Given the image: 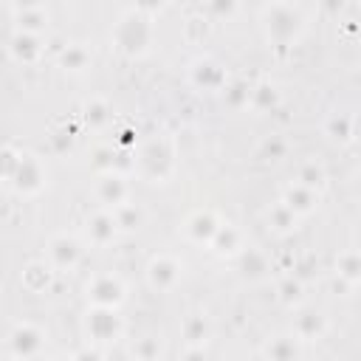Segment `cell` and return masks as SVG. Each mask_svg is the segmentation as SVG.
I'll return each mask as SVG.
<instances>
[{
  "instance_id": "cell-12",
  "label": "cell",
  "mask_w": 361,
  "mask_h": 361,
  "mask_svg": "<svg viewBox=\"0 0 361 361\" xmlns=\"http://www.w3.org/2000/svg\"><path fill=\"white\" fill-rule=\"evenodd\" d=\"M96 197H99L104 206L118 209L121 203H127V197H130V186H127V180H124L121 175L107 172V175H102L99 183H96Z\"/></svg>"
},
{
  "instance_id": "cell-32",
  "label": "cell",
  "mask_w": 361,
  "mask_h": 361,
  "mask_svg": "<svg viewBox=\"0 0 361 361\" xmlns=\"http://www.w3.org/2000/svg\"><path fill=\"white\" fill-rule=\"evenodd\" d=\"M330 124H336L330 130V138H336V141H350L353 138V118L350 116H333Z\"/></svg>"
},
{
  "instance_id": "cell-8",
  "label": "cell",
  "mask_w": 361,
  "mask_h": 361,
  "mask_svg": "<svg viewBox=\"0 0 361 361\" xmlns=\"http://www.w3.org/2000/svg\"><path fill=\"white\" fill-rule=\"evenodd\" d=\"M8 344H11V353H14L17 358H34V355H39V350H42V344H45V336H42V330H39L37 324L23 322V324H17V327L11 330Z\"/></svg>"
},
{
  "instance_id": "cell-23",
  "label": "cell",
  "mask_w": 361,
  "mask_h": 361,
  "mask_svg": "<svg viewBox=\"0 0 361 361\" xmlns=\"http://www.w3.org/2000/svg\"><path fill=\"white\" fill-rule=\"evenodd\" d=\"M141 209L135 206V203H121L118 209H113V220H116V226L118 228H124V231H133V228H138L141 226Z\"/></svg>"
},
{
  "instance_id": "cell-21",
  "label": "cell",
  "mask_w": 361,
  "mask_h": 361,
  "mask_svg": "<svg viewBox=\"0 0 361 361\" xmlns=\"http://www.w3.org/2000/svg\"><path fill=\"white\" fill-rule=\"evenodd\" d=\"M240 271H243V276H248V279H259V276L268 271L265 254L257 251V248H243V251H240Z\"/></svg>"
},
{
  "instance_id": "cell-31",
  "label": "cell",
  "mask_w": 361,
  "mask_h": 361,
  "mask_svg": "<svg viewBox=\"0 0 361 361\" xmlns=\"http://www.w3.org/2000/svg\"><path fill=\"white\" fill-rule=\"evenodd\" d=\"M285 152H288V141L279 138V135H268V138L259 144V155H262L265 161H279V158H285Z\"/></svg>"
},
{
  "instance_id": "cell-19",
  "label": "cell",
  "mask_w": 361,
  "mask_h": 361,
  "mask_svg": "<svg viewBox=\"0 0 361 361\" xmlns=\"http://www.w3.org/2000/svg\"><path fill=\"white\" fill-rule=\"evenodd\" d=\"M90 62H93V56H90V51H87L85 42H71L59 54V65L65 71H71V73H82L85 68H90Z\"/></svg>"
},
{
  "instance_id": "cell-6",
  "label": "cell",
  "mask_w": 361,
  "mask_h": 361,
  "mask_svg": "<svg viewBox=\"0 0 361 361\" xmlns=\"http://www.w3.org/2000/svg\"><path fill=\"white\" fill-rule=\"evenodd\" d=\"M11 20L17 23L20 34H37L39 37L48 28L51 14H48V6H42V3H17V6H11Z\"/></svg>"
},
{
  "instance_id": "cell-39",
  "label": "cell",
  "mask_w": 361,
  "mask_h": 361,
  "mask_svg": "<svg viewBox=\"0 0 361 361\" xmlns=\"http://www.w3.org/2000/svg\"><path fill=\"white\" fill-rule=\"evenodd\" d=\"M0 361H6V358H3V355H0Z\"/></svg>"
},
{
  "instance_id": "cell-18",
  "label": "cell",
  "mask_w": 361,
  "mask_h": 361,
  "mask_svg": "<svg viewBox=\"0 0 361 361\" xmlns=\"http://www.w3.org/2000/svg\"><path fill=\"white\" fill-rule=\"evenodd\" d=\"M316 192L313 189H305V186H299V183H290L288 189H285V197H282V203L296 214V217H302V214H310L313 209H316Z\"/></svg>"
},
{
  "instance_id": "cell-38",
  "label": "cell",
  "mask_w": 361,
  "mask_h": 361,
  "mask_svg": "<svg viewBox=\"0 0 361 361\" xmlns=\"http://www.w3.org/2000/svg\"><path fill=\"white\" fill-rule=\"evenodd\" d=\"M51 361H73V355H56V358H51Z\"/></svg>"
},
{
  "instance_id": "cell-2",
  "label": "cell",
  "mask_w": 361,
  "mask_h": 361,
  "mask_svg": "<svg viewBox=\"0 0 361 361\" xmlns=\"http://www.w3.org/2000/svg\"><path fill=\"white\" fill-rule=\"evenodd\" d=\"M305 25V14L302 6L296 3H271L262 8V28L268 42L274 45H290Z\"/></svg>"
},
{
  "instance_id": "cell-29",
  "label": "cell",
  "mask_w": 361,
  "mask_h": 361,
  "mask_svg": "<svg viewBox=\"0 0 361 361\" xmlns=\"http://www.w3.org/2000/svg\"><path fill=\"white\" fill-rule=\"evenodd\" d=\"M322 180H324V169H322L316 161H307V164L299 166V172H296V183L305 186V189H313V192H316V186H322Z\"/></svg>"
},
{
  "instance_id": "cell-25",
  "label": "cell",
  "mask_w": 361,
  "mask_h": 361,
  "mask_svg": "<svg viewBox=\"0 0 361 361\" xmlns=\"http://www.w3.org/2000/svg\"><path fill=\"white\" fill-rule=\"evenodd\" d=\"M212 245H214V251H220V254H226V251L231 254V251L240 248V231H237L234 226H223V223H220V228H217Z\"/></svg>"
},
{
  "instance_id": "cell-33",
  "label": "cell",
  "mask_w": 361,
  "mask_h": 361,
  "mask_svg": "<svg viewBox=\"0 0 361 361\" xmlns=\"http://www.w3.org/2000/svg\"><path fill=\"white\" fill-rule=\"evenodd\" d=\"M338 274L347 276L350 282L358 279V257H355V251H347V254L338 259Z\"/></svg>"
},
{
  "instance_id": "cell-11",
  "label": "cell",
  "mask_w": 361,
  "mask_h": 361,
  "mask_svg": "<svg viewBox=\"0 0 361 361\" xmlns=\"http://www.w3.org/2000/svg\"><path fill=\"white\" fill-rule=\"evenodd\" d=\"M48 259L54 268H73L79 259H82V245L76 237H68V234H56L51 243H48Z\"/></svg>"
},
{
  "instance_id": "cell-10",
  "label": "cell",
  "mask_w": 361,
  "mask_h": 361,
  "mask_svg": "<svg viewBox=\"0 0 361 361\" xmlns=\"http://www.w3.org/2000/svg\"><path fill=\"white\" fill-rule=\"evenodd\" d=\"M180 262L169 254H161V257H152V262L147 265V279L155 290H172L180 279Z\"/></svg>"
},
{
  "instance_id": "cell-4",
  "label": "cell",
  "mask_w": 361,
  "mask_h": 361,
  "mask_svg": "<svg viewBox=\"0 0 361 361\" xmlns=\"http://www.w3.org/2000/svg\"><path fill=\"white\" fill-rule=\"evenodd\" d=\"M85 327H87V336L99 344H110L121 336V319L113 307H93L85 319Z\"/></svg>"
},
{
  "instance_id": "cell-22",
  "label": "cell",
  "mask_w": 361,
  "mask_h": 361,
  "mask_svg": "<svg viewBox=\"0 0 361 361\" xmlns=\"http://www.w3.org/2000/svg\"><path fill=\"white\" fill-rule=\"evenodd\" d=\"M268 223H271V228L274 231H279V234H285V231H290V228H296V223H299V217L279 200L274 209H268Z\"/></svg>"
},
{
  "instance_id": "cell-34",
  "label": "cell",
  "mask_w": 361,
  "mask_h": 361,
  "mask_svg": "<svg viewBox=\"0 0 361 361\" xmlns=\"http://www.w3.org/2000/svg\"><path fill=\"white\" fill-rule=\"evenodd\" d=\"M17 161H20V155L14 149H0V175L3 178H11L14 169H17Z\"/></svg>"
},
{
  "instance_id": "cell-5",
  "label": "cell",
  "mask_w": 361,
  "mask_h": 361,
  "mask_svg": "<svg viewBox=\"0 0 361 361\" xmlns=\"http://www.w3.org/2000/svg\"><path fill=\"white\" fill-rule=\"evenodd\" d=\"M87 299H93L96 307H118L124 302V285L113 274H99L87 282Z\"/></svg>"
},
{
  "instance_id": "cell-14",
  "label": "cell",
  "mask_w": 361,
  "mask_h": 361,
  "mask_svg": "<svg viewBox=\"0 0 361 361\" xmlns=\"http://www.w3.org/2000/svg\"><path fill=\"white\" fill-rule=\"evenodd\" d=\"M217 228H220V223H217V217H214L212 212H195V214L186 220V226H183V231L189 234V240H195V243H209V245H212Z\"/></svg>"
},
{
  "instance_id": "cell-35",
  "label": "cell",
  "mask_w": 361,
  "mask_h": 361,
  "mask_svg": "<svg viewBox=\"0 0 361 361\" xmlns=\"http://www.w3.org/2000/svg\"><path fill=\"white\" fill-rule=\"evenodd\" d=\"M299 282H293V279H285L282 282V288H279V296H282V302H290V299H299Z\"/></svg>"
},
{
  "instance_id": "cell-3",
  "label": "cell",
  "mask_w": 361,
  "mask_h": 361,
  "mask_svg": "<svg viewBox=\"0 0 361 361\" xmlns=\"http://www.w3.org/2000/svg\"><path fill=\"white\" fill-rule=\"evenodd\" d=\"M138 169L152 183L164 180L172 172V144L166 138H152L138 155Z\"/></svg>"
},
{
  "instance_id": "cell-26",
  "label": "cell",
  "mask_w": 361,
  "mask_h": 361,
  "mask_svg": "<svg viewBox=\"0 0 361 361\" xmlns=\"http://www.w3.org/2000/svg\"><path fill=\"white\" fill-rule=\"evenodd\" d=\"M23 282L31 288V290H42L48 282H51V268L45 262H31L25 271H23Z\"/></svg>"
},
{
  "instance_id": "cell-16",
  "label": "cell",
  "mask_w": 361,
  "mask_h": 361,
  "mask_svg": "<svg viewBox=\"0 0 361 361\" xmlns=\"http://www.w3.org/2000/svg\"><path fill=\"white\" fill-rule=\"evenodd\" d=\"M116 231H118V226H116V220H113V212H96V214L87 220V240H90L93 245H107V243H113Z\"/></svg>"
},
{
  "instance_id": "cell-15",
  "label": "cell",
  "mask_w": 361,
  "mask_h": 361,
  "mask_svg": "<svg viewBox=\"0 0 361 361\" xmlns=\"http://www.w3.org/2000/svg\"><path fill=\"white\" fill-rule=\"evenodd\" d=\"M8 51H11V56L17 59V62H23V65H31V62H37L39 56H42V39L37 37V34H14L11 37V42H8Z\"/></svg>"
},
{
  "instance_id": "cell-37",
  "label": "cell",
  "mask_w": 361,
  "mask_h": 361,
  "mask_svg": "<svg viewBox=\"0 0 361 361\" xmlns=\"http://www.w3.org/2000/svg\"><path fill=\"white\" fill-rule=\"evenodd\" d=\"M73 361H102V355L96 350H82V353L73 355Z\"/></svg>"
},
{
  "instance_id": "cell-9",
  "label": "cell",
  "mask_w": 361,
  "mask_h": 361,
  "mask_svg": "<svg viewBox=\"0 0 361 361\" xmlns=\"http://www.w3.org/2000/svg\"><path fill=\"white\" fill-rule=\"evenodd\" d=\"M189 82L197 87V90H220L226 85V71L209 59V56H197L192 65H189Z\"/></svg>"
},
{
  "instance_id": "cell-28",
  "label": "cell",
  "mask_w": 361,
  "mask_h": 361,
  "mask_svg": "<svg viewBox=\"0 0 361 361\" xmlns=\"http://www.w3.org/2000/svg\"><path fill=\"white\" fill-rule=\"evenodd\" d=\"M248 104L257 107V110H265V107H274L276 104V87L262 82V85H254L251 87V96H248Z\"/></svg>"
},
{
  "instance_id": "cell-20",
  "label": "cell",
  "mask_w": 361,
  "mask_h": 361,
  "mask_svg": "<svg viewBox=\"0 0 361 361\" xmlns=\"http://www.w3.org/2000/svg\"><path fill=\"white\" fill-rule=\"evenodd\" d=\"M180 330H183V338H186L189 347H203L209 341V322L200 313L186 316L183 324H180Z\"/></svg>"
},
{
  "instance_id": "cell-17",
  "label": "cell",
  "mask_w": 361,
  "mask_h": 361,
  "mask_svg": "<svg viewBox=\"0 0 361 361\" xmlns=\"http://www.w3.org/2000/svg\"><path fill=\"white\" fill-rule=\"evenodd\" d=\"M268 361H296L299 358V338L293 333H276L265 344Z\"/></svg>"
},
{
  "instance_id": "cell-7",
  "label": "cell",
  "mask_w": 361,
  "mask_h": 361,
  "mask_svg": "<svg viewBox=\"0 0 361 361\" xmlns=\"http://www.w3.org/2000/svg\"><path fill=\"white\" fill-rule=\"evenodd\" d=\"M11 180H14V189L23 192V195H34V192H39V189L45 186V169H42L39 158H34V155H28V152L20 155Z\"/></svg>"
},
{
  "instance_id": "cell-13",
  "label": "cell",
  "mask_w": 361,
  "mask_h": 361,
  "mask_svg": "<svg viewBox=\"0 0 361 361\" xmlns=\"http://www.w3.org/2000/svg\"><path fill=\"white\" fill-rule=\"evenodd\" d=\"M324 330H327V322H324V316H322L319 310H313V307L299 310V313H296V319H293V336H296L299 341L322 338V333H324Z\"/></svg>"
},
{
  "instance_id": "cell-1",
  "label": "cell",
  "mask_w": 361,
  "mask_h": 361,
  "mask_svg": "<svg viewBox=\"0 0 361 361\" xmlns=\"http://www.w3.org/2000/svg\"><path fill=\"white\" fill-rule=\"evenodd\" d=\"M147 6H138V8H127L113 31H110V42L116 45V51L127 54V56H141L149 45H152V37H155V25H152V17H147Z\"/></svg>"
},
{
  "instance_id": "cell-30",
  "label": "cell",
  "mask_w": 361,
  "mask_h": 361,
  "mask_svg": "<svg viewBox=\"0 0 361 361\" xmlns=\"http://www.w3.org/2000/svg\"><path fill=\"white\" fill-rule=\"evenodd\" d=\"M85 118H87L90 124L102 127V124L110 118V104H107L104 99H90V102H85Z\"/></svg>"
},
{
  "instance_id": "cell-36",
  "label": "cell",
  "mask_w": 361,
  "mask_h": 361,
  "mask_svg": "<svg viewBox=\"0 0 361 361\" xmlns=\"http://www.w3.org/2000/svg\"><path fill=\"white\" fill-rule=\"evenodd\" d=\"M183 358L186 361H206V353H203V347H189Z\"/></svg>"
},
{
  "instance_id": "cell-24",
  "label": "cell",
  "mask_w": 361,
  "mask_h": 361,
  "mask_svg": "<svg viewBox=\"0 0 361 361\" xmlns=\"http://www.w3.org/2000/svg\"><path fill=\"white\" fill-rule=\"evenodd\" d=\"M220 90H223V99H226L231 107H243V104H248V96H251V85H248V82H243V79L228 82V79H226V85H223Z\"/></svg>"
},
{
  "instance_id": "cell-27",
  "label": "cell",
  "mask_w": 361,
  "mask_h": 361,
  "mask_svg": "<svg viewBox=\"0 0 361 361\" xmlns=\"http://www.w3.org/2000/svg\"><path fill=\"white\" fill-rule=\"evenodd\" d=\"M133 355L138 361H158L161 358V341L155 336H141L133 341Z\"/></svg>"
}]
</instances>
